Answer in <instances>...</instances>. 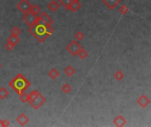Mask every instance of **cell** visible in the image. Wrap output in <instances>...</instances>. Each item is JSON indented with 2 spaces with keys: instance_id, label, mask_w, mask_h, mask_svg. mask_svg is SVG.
Masks as SVG:
<instances>
[{
  "instance_id": "6da1fadb",
  "label": "cell",
  "mask_w": 151,
  "mask_h": 127,
  "mask_svg": "<svg viewBox=\"0 0 151 127\" xmlns=\"http://www.w3.org/2000/svg\"><path fill=\"white\" fill-rule=\"evenodd\" d=\"M28 32L41 43H43L49 36L46 33V24L42 22L39 20V18L38 22L36 24H35L32 27H29Z\"/></svg>"
},
{
  "instance_id": "7a4b0ae2",
  "label": "cell",
  "mask_w": 151,
  "mask_h": 127,
  "mask_svg": "<svg viewBox=\"0 0 151 127\" xmlns=\"http://www.w3.org/2000/svg\"><path fill=\"white\" fill-rule=\"evenodd\" d=\"M30 81L26 79L21 73L17 74L10 82L9 86L17 93V94H20L21 93L25 92L30 87Z\"/></svg>"
},
{
  "instance_id": "3957f363",
  "label": "cell",
  "mask_w": 151,
  "mask_h": 127,
  "mask_svg": "<svg viewBox=\"0 0 151 127\" xmlns=\"http://www.w3.org/2000/svg\"><path fill=\"white\" fill-rule=\"evenodd\" d=\"M46 102V98L43 96L42 94H38L37 96H36L33 100L29 101L28 103L31 105V107H33V109L35 110H38L40 107H42Z\"/></svg>"
},
{
  "instance_id": "277c9868",
  "label": "cell",
  "mask_w": 151,
  "mask_h": 127,
  "mask_svg": "<svg viewBox=\"0 0 151 127\" xmlns=\"http://www.w3.org/2000/svg\"><path fill=\"white\" fill-rule=\"evenodd\" d=\"M23 20L24 22L28 25L29 27H32L34 26L35 24H36L38 22V16L37 15H35L34 13H30V12H27L26 13H23Z\"/></svg>"
},
{
  "instance_id": "5b68a950",
  "label": "cell",
  "mask_w": 151,
  "mask_h": 127,
  "mask_svg": "<svg viewBox=\"0 0 151 127\" xmlns=\"http://www.w3.org/2000/svg\"><path fill=\"white\" fill-rule=\"evenodd\" d=\"M82 47L79 43L78 41H72L67 46H66V50L73 56H77L78 52Z\"/></svg>"
},
{
  "instance_id": "8992f818",
  "label": "cell",
  "mask_w": 151,
  "mask_h": 127,
  "mask_svg": "<svg viewBox=\"0 0 151 127\" xmlns=\"http://www.w3.org/2000/svg\"><path fill=\"white\" fill-rule=\"evenodd\" d=\"M31 6L32 5L30 4V2L28 1V0H20V1L17 4V8L20 13H26L30 11Z\"/></svg>"
},
{
  "instance_id": "52a82bcc",
  "label": "cell",
  "mask_w": 151,
  "mask_h": 127,
  "mask_svg": "<svg viewBox=\"0 0 151 127\" xmlns=\"http://www.w3.org/2000/svg\"><path fill=\"white\" fill-rule=\"evenodd\" d=\"M102 1L110 10H113L121 3L122 0H102Z\"/></svg>"
},
{
  "instance_id": "ba28073f",
  "label": "cell",
  "mask_w": 151,
  "mask_h": 127,
  "mask_svg": "<svg viewBox=\"0 0 151 127\" xmlns=\"http://www.w3.org/2000/svg\"><path fill=\"white\" fill-rule=\"evenodd\" d=\"M38 18L42 22H43L45 24H48V25H52L53 22H54L53 20L50 17V15H48V13H45V12H41Z\"/></svg>"
},
{
  "instance_id": "9c48e42d",
  "label": "cell",
  "mask_w": 151,
  "mask_h": 127,
  "mask_svg": "<svg viewBox=\"0 0 151 127\" xmlns=\"http://www.w3.org/2000/svg\"><path fill=\"white\" fill-rule=\"evenodd\" d=\"M137 103L141 107V108H146L148 105H149V103H150V100H149V98L147 96V95H145V94H142V95H141V96L138 98V100H137Z\"/></svg>"
},
{
  "instance_id": "30bf717a",
  "label": "cell",
  "mask_w": 151,
  "mask_h": 127,
  "mask_svg": "<svg viewBox=\"0 0 151 127\" xmlns=\"http://www.w3.org/2000/svg\"><path fill=\"white\" fill-rule=\"evenodd\" d=\"M113 124L116 126L122 127V126H125L127 124V120H126V118L122 115H117L115 117V119L113 120Z\"/></svg>"
},
{
  "instance_id": "8fae6325",
  "label": "cell",
  "mask_w": 151,
  "mask_h": 127,
  "mask_svg": "<svg viewBox=\"0 0 151 127\" xmlns=\"http://www.w3.org/2000/svg\"><path fill=\"white\" fill-rule=\"evenodd\" d=\"M16 121L18 122V124H19L20 126H24V125H26V124L29 122V118H28V117H27L26 114L21 113V114H20V115L17 117Z\"/></svg>"
},
{
  "instance_id": "7c38bea8",
  "label": "cell",
  "mask_w": 151,
  "mask_h": 127,
  "mask_svg": "<svg viewBox=\"0 0 151 127\" xmlns=\"http://www.w3.org/2000/svg\"><path fill=\"white\" fill-rule=\"evenodd\" d=\"M80 7H81V3L79 1V0H73V2L72 3V5L69 7V10L72 11L73 13H76Z\"/></svg>"
},
{
  "instance_id": "4fadbf2b",
  "label": "cell",
  "mask_w": 151,
  "mask_h": 127,
  "mask_svg": "<svg viewBox=\"0 0 151 127\" xmlns=\"http://www.w3.org/2000/svg\"><path fill=\"white\" fill-rule=\"evenodd\" d=\"M58 8H59V4L57 1H54V0H52V1H50L48 4V9L52 13L56 12Z\"/></svg>"
},
{
  "instance_id": "5bb4252c",
  "label": "cell",
  "mask_w": 151,
  "mask_h": 127,
  "mask_svg": "<svg viewBox=\"0 0 151 127\" xmlns=\"http://www.w3.org/2000/svg\"><path fill=\"white\" fill-rule=\"evenodd\" d=\"M75 69L72 66H66V68H65V70H64V73H65V74L66 75V76H68V77H72L74 73H75Z\"/></svg>"
},
{
  "instance_id": "9a60e30c",
  "label": "cell",
  "mask_w": 151,
  "mask_h": 127,
  "mask_svg": "<svg viewBox=\"0 0 151 127\" xmlns=\"http://www.w3.org/2000/svg\"><path fill=\"white\" fill-rule=\"evenodd\" d=\"M8 95H9V92L6 87H0V99L5 100L7 98Z\"/></svg>"
},
{
  "instance_id": "2e32d148",
  "label": "cell",
  "mask_w": 151,
  "mask_h": 127,
  "mask_svg": "<svg viewBox=\"0 0 151 127\" xmlns=\"http://www.w3.org/2000/svg\"><path fill=\"white\" fill-rule=\"evenodd\" d=\"M48 76H49L51 80H56V79L59 76V72H58L56 68H52V69L48 73Z\"/></svg>"
},
{
  "instance_id": "e0dca14e",
  "label": "cell",
  "mask_w": 151,
  "mask_h": 127,
  "mask_svg": "<svg viewBox=\"0 0 151 127\" xmlns=\"http://www.w3.org/2000/svg\"><path fill=\"white\" fill-rule=\"evenodd\" d=\"M73 2V0H59L60 5H61L66 10H69V7Z\"/></svg>"
},
{
  "instance_id": "ac0fdd59",
  "label": "cell",
  "mask_w": 151,
  "mask_h": 127,
  "mask_svg": "<svg viewBox=\"0 0 151 127\" xmlns=\"http://www.w3.org/2000/svg\"><path fill=\"white\" fill-rule=\"evenodd\" d=\"M7 42H9V43H13V45H17V44L20 42V40L19 36H13V35H11V36L7 38Z\"/></svg>"
},
{
  "instance_id": "d6986e66",
  "label": "cell",
  "mask_w": 151,
  "mask_h": 127,
  "mask_svg": "<svg viewBox=\"0 0 151 127\" xmlns=\"http://www.w3.org/2000/svg\"><path fill=\"white\" fill-rule=\"evenodd\" d=\"M29 12H30V13H34L35 15H39V14H40V13L42 12V10H41V7H40V6H38L37 5H32Z\"/></svg>"
},
{
  "instance_id": "ffe728a7",
  "label": "cell",
  "mask_w": 151,
  "mask_h": 127,
  "mask_svg": "<svg viewBox=\"0 0 151 127\" xmlns=\"http://www.w3.org/2000/svg\"><path fill=\"white\" fill-rule=\"evenodd\" d=\"M77 56H78L80 59H85L86 57H87L88 53H87V50H85L84 49H82V48H81V49L80 50V51L78 52Z\"/></svg>"
},
{
  "instance_id": "44dd1931",
  "label": "cell",
  "mask_w": 151,
  "mask_h": 127,
  "mask_svg": "<svg viewBox=\"0 0 151 127\" xmlns=\"http://www.w3.org/2000/svg\"><path fill=\"white\" fill-rule=\"evenodd\" d=\"M41 93L38 91V90H33V91H31L29 94H28V102L29 101H31V100H33L36 96H37L38 94H40Z\"/></svg>"
},
{
  "instance_id": "7402d4cb",
  "label": "cell",
  "mask_w": 151,
  "mask_h": 127,
  "mask_svg": "<svg viewBox=\"0 0 151 127\" xmlns=\"http://www.w3.org/2000/svg\"><path fill=\"white\" fill-rule=\"evenodd\" d=\"M118 11H119V13H121L122 15H125V14H127L129 12V8L127 7V5H122V6H119Z\"/></svg>"
},
{
  "instance_id": "603a6c76",
  "label": "cell",
  "mask_w": 151,
  "mask_h": 127,
  "mask_svg": "<svg viewBox=\"0 0 151 127\" xmlns=\"http://www.w3.org/2000/svg\"><path fill=\"white\" fill-rule=\"evenodd\" d=\"M124 77H125V75H124V73H123L121 71H117V72L115 73V74H114V78H115L117 80H118V81L122 80L124 79Z\"/></svg>"
},
{
  "instance_id": "cb8c5ba5",
  "label": "cell",
  "mask_w": 151,
  "mask_h": 127,
  "mask_svg": "<svg viewBox=\"0 0 151 127\" xmlns=\"http://www.w3.org/2000/svg\"><path fill=\"white\" fill-rule=\"evenodd\" d=\"M19 95H20V100L22 103H28V94H26L25 92H23V93H21V94H19Z\"/></svg>"
},
{
  "instance_id": "d4e9b609",
  "label": "cell",
  "mask_w": 151,
  "mask_h": 127,
  "mask_svg": "<svg viewBox=\"0 0 151 127\" xmlns=\"http://www.w3.org/2000/svg\"><path fill=\"white\" fill-rule=\"evenodd\" d=\"M20 33H21V31L18 27H14L11 29V35H13V36H19L20 35Z\"/></svg>"
},
{
  "instance_id": "484cf974",
  "label": "cell",
  "mask_w": 151,
  "mask_h": 127,
  "mask_svg": "<svg viewBox=\"0 0 151 127\" xmlns=\"http://www.w3.org/2000/svg\"><path fill=\"white\" fill-rule=\"evenodd\" d=\"M61 89H62V91H63L65 94H68V93H70V92H71L72 87H71V86H70V85H68V84H65V85H63V86H62Z\"/></svg>"
},
{
  "instance_id": "4316f807",
  "label": "cell",
  "mask_w": 151,
  "mask_h": 127,
  "mask_svg": "<svg viewBox=\"0 0 151 127\" xmlns=\"http://www.w3.org/2000/svg\"><path fill=\"white\" fill-rule=\"evenodd\" d=\"M74 37H75V39L77 41H81L84 38V34L82 33V32H80V31H78L77 33L75 34Z\"/></svg>"
},
{
  "instance_id": "83f0119b",
  "label": "cell",
  "mask_w": 151,
  "mask_h": 127,
  "mask_svg": "<svg viewBox=\"0 0 151 127\" xmlns=\"http://www.w3.org/2000/svg\"><path fill=\"white\" fill-rule=\"evenodd\" d=\"M5 47H6V49L7 50H9V51H11V50H13L14 49V47H15V45H13V43H9V42H7V43H6V45H5Z\"/></svg>"
},
{
  "instance_id": "f1b7e54d",
  "label": "cell",
  "mask_w": 151,
  "mask_h": 127,
  "mask_svg": "<svg viewBox=\"0 0 151 127\" xmlns=\"http://www.w3.org/2000/svg\"><path fill=\"white\" fill-rule=\"evenodd\" d=\"M3 123H4V127H7V126H10V123L7 119H4L3 120Z\"/></svg>"
},
{
  "instance_id": "f546056e",
  "label": "cell",
  "mask_w": 151,
  "mask_h": 127,
  "mask_svg": "<svg viewBox=\"0 0 151 127\" xmlns=\"http://www.w3.org/2000/svg\"><path fill=\"white\" fill-rule=\"evenodd\" d=\"M0 127H4V123H3V120H0Z\"/></svg>"
},
{
  "instance_id": "4dcf8cb0",
  "label": "cell",
  "mask_w": 151,
  "mask_h": 127,
  "mask_svg": "<svg viewBox=\"0 0 151 127\" xmlns=\"http://www.w3.org/2000/svg\"><path fill=\"white\" fill-rule=\"evenodd\" d=\"M1 66H2V65H1V63H0V68H1Z\"/></svg>"
}]
</instances>
